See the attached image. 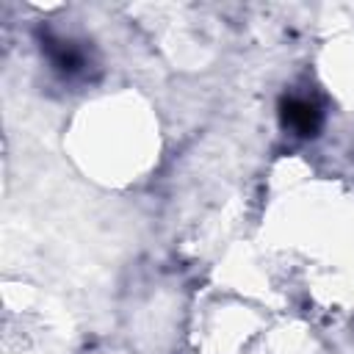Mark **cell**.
<instances>
[{
    "label": "cell",
    "mask_w": 354,
    "mask_h": 354,
    "mask_svg": "<svg viewBox=\"0 0 354 354\" xmlns=\"http://www.w3.org/2000/svg\"><path fill=\"white\" fill-rule=\"evenodd\" d=\"M41 55L47 58V64L53 66V72L69 83L75 80H88L91 69H94V55L86 47V41L69 39V36H58L50 28H39L36 30Z\"/></svg>",
    "instance_id": "1"
},
{
    "label": "cell",
    "mask_w": 354,
    "mask_h": 354,
    "mask_svg": "<svg viewBox=\"0 0 354 354\" xmlns=\"http://www.w3.org/2000/svg\"><path fill=\"white\" fill-rule=\"evenodd\" d=\"M279 124L296 138H315L324 127V111L318 100L307 94H282L279 97Z\"/></svg>",
    "instance_id": "2"
}]
</instances>
